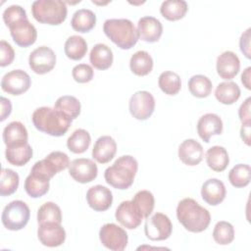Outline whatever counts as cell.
Instances as JSON below:
<instances>
[{
	"mask_svg": "<svg viewBox=\"0 0 251 251\" xmlns=\"http://www.w3.org/2000/svg\"><path fill=\"white\" fill-rule=\"evenodd\" d=\"M116 220L125 227L134 229L138 227L144 219L140 211L131 200L123 201L118 206L115 213Z\"/></svg>",
	"mask_w": 251,
	"mask_h": 251,
	"instance_id": "obj_16",
	"label": "cell"
},
{
	"mask_svg": "<svg viewBox=\"0 0 251 251\" xmlns=\"http://www.w3.org/2000/svg\"><path fill=\"white\" fill-rule=\"evenodd\" d=\"M114 60V55L112 49L104 44V43H97L95 44L89 54V61L91 65L97 70H107L109 69Z\"/></svg>",
	"mask_w": 251,
	"mask_h": 251,
	"instance_id": "obj_26",
	"label": "cell"
},
{
	"mask_svg": "<svg viewBox=\"0 0 251 251\" xmlns=\"http://www.w3.org/2000/svg\"><path fill=\"white\" fill-rule=\"evenodd\" d=\"M250 73H251V67H248L243 71V73L241 75V82L245 86V88L248 90L251 89V83H250L251 75H250Z\"/></svg>",
	"mask_w": 251,
	"mask_h": 251,
	"instance_id": "obj_50",
	"label": "cell"
},
{
	"mask_svg": "<svg viewBox=\"0 0 251 251\" xmlns=\"http://www.w3.org/2000/svg\"><path fill=\"white\" fill-rule=\"evenodd\" d=\"M187 3L183 0H167L160 7L161 15L171 22L182 19L187 13Z\"/></svg>",
	"mask_w": 251,
	"mask_h": 251,
	"instance_id": "obj_31",
	"label": "cell"
},
{
	"mask_svg": "<svg viewBox=\"0 0 251 251\" xmlns=\"http://www.w3.org/2000/svg\"><path fill=\"white\" fill-rule=\"evenodd\" d=\"M86 201L88 206L94 211L104 212L112 206L113 194L106 186L97 184L87 190Z\"/></svg>",
	"mask_w": 251,
	"mask_h": 251,
	"instance_id": "obj_17",
	"label": "cell"
},
{
	"mask_svg": "<svg viewBox=\"0 0 251 251\" xmlns=\"http://www.w3.org/2000/svg\"><path fill=\"white\" fill-rule=\"evenodd\" d=\"M137 209L140 211L144 219H147L153 212L155 206V199L149 190H140L135 193L131 200Z\"/></svg>",
	"mask_w": 251,
	"mask_h": 251,
	"instance_id": "obj_41",
	"label": "cell"
},
{
	"mask_svg": "<svg viewBox=\"0 0 251 251\" xmlns=\"http://www.w3.org/2000/svg\"><path fill=\"white\" fill-rule=\"evenodd\" d=\"M228 180L236 188L245 187L251 180V168L247 164H237L228 173Z\"/></svg>",
	"mask_w": 251,
	"mask_h": 251,
	"instance_id": "obj_38",
	"label": "cell"
},
{
	"mask_svg": "<svg viewBox=\"0 0 251 251\" xmlns=\"http://www.w3.org/2000/svg\"><path fill=\"white\" fill-rule=\"evenodd\" d=\"M206 162L212 171L218 173L223 172L229 163L228 153L223 146H212L206 152Z\"/></svg>",
	"mask_w": 251,
	"mask_h": 251,
	"instance_id": "obj_27",
	"label": "cell"
},
{
	"mask_svg": "<svg viewBox=\"0 0 251 251\" xmlns=\"http://www.w3.org/2000/svg\"><path fill=\"white\" fill-rule=\"evenodd\" d=\"M54 108L63 112L72 120H75L80 114L81 105L76 97L72 95H64L56 100Z\"/></svg>",
	"mask_w": 251,
	"mask_h": 251,
	"instance_id": "obj_37",
	"label": "cell"
},
{
	"mask_svg": "<svg viewBox=\"0 0 251 251\" xmlns=\"http://www.w3.org/2000/svg\"><path fill=\"white\" fill-rule=\"evenodd\" d=\"M117 153V143L115 139L109 135L100 136L92 149V158L100 163H109Z\"/></svg>",
	"mask_w": 251,
	"mask_h": 251,
	"instance_id": "obj_23",
	"label": "cell"
},
{
	"mask_svg": "<svg viewBox=\"0 0 251 251\" xmlns=\"http://www.w3.org/2000/svg\"><path fill=\"white\" fill-rule=\"evenodd\" d=\"M73 78L78 83H86L92 80L94 76V71L91 66L87 64H78L73 68Z\"/></svg>",
	"mask_w": 251,
	"mask_h": 251,
	"instance_id": "obj_43",
	"label": "cell"
},
{
	"mask_svg": "<svg viewBox=\"0 0 251 251\" xmlns=\"http://www.w3.org/2000/svg\"><path fill=\"white\" fill-rule=\"evenodd\" d=\"M204 157L202 145L195 139H185L178 146V158L186 166L198 165Z\"/></svg>",
	"mask_w": 251,
	"mask_h": 251,
	"instance_id": "obj_21",
	"label": "cell"
},
{
	"mask_svg": "<svg viewBox=\"0 0 251 251\" xmlns=\"http://www.w3.org/2000/svg\"><path fill=\"white\" fill-rule=\"evenodd\" d=\"M50 179L36 172H31L25 180V190L31 198H39L49 190Z\"/></svg>",
	"mask_w": 251,
	"mask_h": 251,
	"instance_id": "obj_25",
	"label": "cell"
},
{
	"mask_svg": "<svg viewBox=\"0 0 251 251\" xmlns=\"http://www.w3.org/2000/svg\"><path fill=\"white\" fill-rule=\"evenodd\" d=\"M31 14L40 24L58 25L65 22L68 9L61 0H36L31 5Z\"/></svg>",
	"mask_w": 251,
	"mask_h": 251,
	"instance_id": "obj_5",
	"label": "cell"
},
{
	"mask_svg": "<svg viewBox=\"0 0 251 251\" xmlns=\"http://www.w3.org/2000/svg\"><path fill=\"white\" fill-rule=\"evenodd\" d=\"M64 50L69 59L78 61L86 55L87 43L83 37L79 35H72L66 40Z\"/></svg>",
	"mask_w": 251,
	"mask_h": 251,
	"instance_id": "obj_33",
	"label": "cell"
},
{
	"mask_svg": "<svg viewBox=\"0 0 251 251\" xmlns=\"http://www.w3.org/2000/svg\"><path fill=\"white\" fill-rule=\"evenodd\" d=\"M91 142L90 134L83 128L75 129L67 140L68 149L75 154L84 153Z\"/></svg>",
	"mask_w": 251,
	"mask_h": 251,
	"instance_id": "obj_34",
	"label": "cell"
},
{
	"mask_svg": "<svg viewBox=\"0 0 251 251\" xmlns=\"http://www.w3.org/2000/svg\"><path fill=\"white\" fill-rule=\"evenodd\" d=\"M213 238L220 245H228L234 239L233 226L226 221H220L215 225Z\"/></svg>",
	"mask_w": 251,
	"mask_h": 251,
	"instance_id": "obj_42",
	"label": "cell"
},
{
	"mask_svg": "<svg viewBox=\"0 0 251 251\" xmlns=\"http://www.w3.org/2000/svg\"><path fill=\"white\" fill-rule=\"evenodd\" d=\"M19 175L11 169L2 168L0 178V194L1 196H9L15 193L19 187Z\"/></svg>",
	"mask_w": 251,
	"mask_h": 251,
	"instance_id": "obj_40",
	"label": "cell"
},
{
	"mask_svg": "<svg viewBox=\"0 0 251 251\" xmlns=\"http://www.w3.org/2000/svg\"><path fill=\"white\" fill-rule=\"evenodd\" d=\"M69 156L62 151H53L43 160L37 161L31 168V172L41 174L51 179L56 174L66 170L70 166Z\"/></svg>",
	"mask_w": 251,
	"mask_h": 251,
	"instance_id": "obj_7",
	"label": "cell"
},
{
	"mask_svg": "<svg viewBox=\"0 0 251 251\" xmlns=\"http://www.w3.org/2000/svg\"><path fill=\"white\" fill-rule=\"evenodd\" d=\"M56 60V54L51 48L39 46L29 54L28 65L35 74L44 75L54 69Z\"/></svg>",
	"mask_w": 251,
	"mask_h": 251,
	"instance_id": "obj_12",
	"label": "cell"
},
{
	"mask_svg": "<svg viewBox=\"0 0 251 251\" xmlns=\"http://www.w3.org/2000/svg\"><path fill=\"white\" fill-rule=\"evenodd\" d=\"M32 148L27 143L20 146L6 147L5 156L6 160L13 166L22 167L25 165L32 157Z\"/></svg>",
	"mask_w": 251,
	"mask_h": 251,
	"instance_id": "obj_32",
	"label": "cell"
},
{
	"mask_svg": "<svg viewBox=\"0 0 251 251\" xmlns=\"http://www.w3.org/2000/svg\"><path fill=\"white\" fill-rule=\"evenodd\" d=\"M105 35L124 50L132 48L138 41V32L131 21L127 19H109L103 25Z\"/></svg>",
	"mask_w": 251,
	"mask_h": 251,
	"instance_id": "obj_4",
	"label": "cell"
},
{
	"mask_svg": "<svg viewBox=\"0 0 251 251\" xmlns=\"http://www.w3.org/2000/svg\"><path fill=\"white\" fill-rule=\"evenodd\" d=\"M31 85V79L23 70H13L5 74L1 79V88L11 95H21L26 92Z\"/></svg>",
	"mask_w": 251,
	"mask_h": 251,
	"instance_id": "obj_13",
	"label": "cell"
},
{
	"mask_svg": "<svg viewBox=\"0 0 251 251\" xmlns=\"http://www.w3.org/2000/svg\"><path fill=\"white\" fill-rule=\"evenodd\" d=\"M250 129H251V122L243 123L240 128V137L246 145H250Z\"/></svg>",
	"mask_w": 251,
	"mask_h": 251,
	"instance_id": "obj_49",
	"label": "cell"
},
{
	"mask_svg": "<svg viewBox=\"0 0 251 251\" xmlns=\"http://www.w3.org/2000/svg\"><path fill=\"white\" fill-rule=\"evenodd\" d=\"M137 169L138 163L136 159L130 155H124L105 170L104 177L106 182L114 188L127 189L134 181Z\"/></svg>",
	"mask_w": 251,
	"mask_h": 251,
	"instance_id": "obj_3",
	"label": "cell"
},
{
	"mask_svg": "<svg viewBox=\"0 0 251 251\" xmlns=\"http://www.w3.org/2000/svg\"><path fill=\"white\" fill-rule=\"evenodd\" d=\"M38 225L44 223L62 224V212L60 207L54 202H46L42 204L37 211Z\"/></svg>",
	"mask_w": 251,
	"mask_h": 251,
	"instance_id": "obj_39",
	"label": "cell"
},
{
	"mask_svg": "<svg viewBox=\"0 0 251 251\" xmlns=\"http://www.w3.org/2000/svg\"><path fill=\"white\" fill-rule=\"evenodd\" d=\"M223 121L217 114L208 113L200 117L197 122V133L206 143L213 135H220L223 132Z\"/></svg>",
	"mask_w": 251,
	"mask_h": 251,
	"instance_id": "obj_18",
	"label": "cell"
},
{
	"mask_svg": "<svg viewBox=\"0 0 251 251\" xmlns=\"http://www.w3.org/2000/svg\"><path fill=\"white\" fill-rule=\"evenodd\" d=\"M250 31L251 28H247L240 36L239 39V47H240V51L243 53V55L247 58L250 59Z\"/></svg>",
	"mask_w": 251,
	"mask_h": 251,
	"instance_id": "obj_46",
	"label": "cell"
},
{
	"mask_svg": "<svg viewBox=\"0 0 251 251\" xmlns=\"http://www.w3.org/2000/svg\"><path fill=\"white\" fill-rule=\"evenodd\" d=\"M216 69L221 78L230 80L240 70L239 58L232 51H225L217 58Z\"/></svg>",
	"mask_w": 251,
	"mask_h": 251,
	"instance_id": "obj_19",
	"label": "cell"
},
{
	"mask_svg": "<svg viewBox=\"0 0 251 251\" xmlns=\"http://www.w3.org/2000/svg\"><path fill=\"white\" fill-rule=\"evenodd\" d=\"M28 134L25 126L19 121L9 123L3 130V141L6 147L20 146L27 143Z\"/></svg>",
	"mask_w": 251,
	"mask_h": 251,
	"instance_id": "obj_24",
	"label": "cell"
},
{
	"mask_svg": "<svg viewBox=\"0 0 251 251\" xmlns=\"http://www.w3.org/2000/svg\"><path fill=\"white\" fill-rule=\"evenodd\" d=\"M70 176L79 183H88L94 180L98 174V168L94 161L87 158L75 159L69 166Z\"/></svg>",
	"mask_w": 251,
	"mask_h": 251,
	"instance_id": "obj_14",
	"label": "cell"
},
{
	"mask_svg": "<svg viewBox=\"0 0 251 251\" xmlns=\"http://www.w3.org/2000/svg\"><path fill=\"white\" fill-rule=\"evenodd\" d=\"M138 37L145 42L153 43L160 39L163 33V25L161 22L150 16L142 17L137 23Z\"/></svg>",
	"mask_w": 251,
	"mask_h": 251,
	"instance_id": "obj_20",
	"label": "cell"
},
{
	"mask_svg": "<svg viewBox=\"0 0 251 251\" xmlns=\"http://www.w3.org/2000/svg\"><path fill=\"white\" fill-rule=\"evenodd\" d=\"M250 101L251 98L248 97L245 101L240 105L238 110V116L241 123H249L251 122V115H250Z\"/></svg>",
	"mask_w": 251,
	"mask_h": 251,
	"instance_id": "obj_47",
	"label": "cell"
},
{
	"mask_svg": "<svg viewBox=\"0 0 251 251\" xmlns=\"http://www.w3.org/2000/svg\"><path fill=\"white\" fill-rule=\"evenodd\" d=\"M31 120L37 130L56 137L63 136L73 122L63 112L50 107H40L34 110Z\"/></svg>",
	"mask_w": 251,
	"mask_h": 251,
	"instance_id": "obj_1",
	"label": "cell"
},
{
	"mask_svg": "<svg viewBox=\"0 0 251 251\" xmlns=\"http://www.w3.org/2000/svg\"><path fill=\"white\" fill-rule=\"evenodd\" d=\"M96 25V15L88 9H79L73 15L71 25L72 27L81 33L90 31Z\"/></svg>",
	"mask_w": 251,
	"mask_h": 251,
	"instance_id": "obj_28",
	"label": "cell"
},
{
	"mask_svg": "<svg viewBox=\"0 0 251 251\" xmlns=\"http://www.w3.org/2000/svg\"><path fill=\"white\" fill-rule=\"evenodd\" d=\"M99 239L103 246L113 251L125 250L128 242L126 231L113 223L102 226L99 230Z\"/></svg>",
	"mask_w": 251,
	"mask_h": 251,
	"instance_id": "obj_9",
	"label": "cell"
},
{
	"mask_svg": "<svg viewBox=\"0 0 251 251\" xmlns=\"http://www.w3.org/2000/svg\"><path fill=\"white\" fill-rule=\"evenodd\" d=\"M12 112V104L11 101L3 96H1V116L0 121L3 122L6 118L10 116Z\"/></svg>",
	"mask_w": 251,
	"mask_h": 251,
	"instance_id": "obj_48",
	"label": "cell"
},
{
	"mask_svg": "<svg viewBox=\"0 0 251 251\" xmlns=\"http://www.w3.org/2000/svg\"><path fill=\"white\" fill-rule=\"evenodd\" d=\"M129 68L130 71L138 76L147 75L153 69V59L148 52L143 50L137 51L129 60Z\"/></svg>",
	"mask_w": 251,
	"mask_h": 251,
	"instance_id": "obj_30",
	"label": "cell"
},
{
	"mask_svg": "<svg viewBox=\"0 0 251 251\" xmlns=\"http://www.w3.org/2000/svg\"><path fill=\"white\" fill-rule=\"evenodd\" d=\"M15 59V51L13 47L5 40L0 41V66H9Z\"/></svg>",
	"mask_w": 251,
	"mask_h": 251,
	"instance_id": "obj_45",
	"label": "cell"
},
{
	"mask_svg": "<svg viewBox=\"0 0 251 251\" xmlns=\"http://www.w3.org/2000/svg\"><path fill=\"white\" fill-rule=\"evenodd\" d=\"M176 218L183 227L190 232L204 231L211 222L209 211L192 198H184L178 202Z\"/></svg>",
	"mask_w": 251,
	"mask_h": 251,
	"instance_id": "obj_2",
	"label": "cell"
},
{
	"mask_svg": "<svg viewBox=\"0 0 251 251\" xmlns=\"http://www.w3.org/2000/svg\"><path fill=\"white\" fill-rule=\"evenodd\" d=\"M158 85L165 94L176 95L181 88V80L176 73L166 71L159 75Z\"/></svg>",
	"mask_w": 251,
	"mask_h": 251,
	"instance_id": "obj_36",
	"label": "cell"
},
{
	"mask_svg": "<svg viewBox=\"0 0 251 251\" xmlns=\"http://www.w3.org/2000/svg\"><path fill=\"white\" fill-rule=\"evenodd\" d=\"M173 231V225L170 218L163 213H155L148 217L144 225V232L148 239L161 241L168 239Z\"/></svg>",
	"mask_w": 251,
	"mask_h": 251,
	"instance_id": "obj_8",
	"label": "cell"
},
{
	"mask_svg": "<svg viewBox=\"0 0 251 251\" xmlns=\"http://www.w3.org/2000/svg\"><path fill=\"white\" fill-rule=\"evenodd\" d=\"M213 84L210 78L203 75H195L188 80L189 92L197 98L208 97L212 92Z\"/></svg>",
	"mask_w": 251,
	"mask_h": 251,
	"instance_id": "obj_35",
	"label": "cell"
},
{
	"mask_svg": "<svg viewBox=\"0 0 251 251\" xmlns=\"http://www.w3.org/2000/svg\"><path fill=\"white\" fill-rule=\"evenodd\" d=\"M226 195V186L224 182L218 178H209L202 184V199L211 206H217L222 203L225 200Z\"/></svg>",
	"mask_w": 251,
	"mask_h": 251,
	"instance_id": "obj_22",
	"label": "cell"
},
{
	"mask_svg": "<svg viewBox=\"0 0 251 251\" xmlns=\"http://www.w3.org/2000/svg\"><path fill=\"white\" fill-rule=\"evenodd\" d=\"M14 42L20 47H28L35 43L37 31L27 17L19 19L7 25Z\"/></svg>",
	"mask_w": 251,
	"mask_h": 251,
	"instance_id": "obj_10",
	"label": "cell"
},
{
	"mask_svg": "<svg viewBox=\"0 0 251 251\" xmlns=\"http://www.w3.org/2000/svg\"><path fill=\"white\" fill-rule=\"evenodd\" d=\"M30 211L28 206L22 200H15L5 206L1 221L9 230H20L24 228L29 220Z\"/></svg>",
	"mask_w": 251,
	"mask_h": 251,
	"instance_id": "obj_6",
	"label": "cell"
},
{
	"mask_svg": "<svg viewBox=\"0 0 251 251\" xmlns=\"http://www.w3.org/2000/svg\"><path fill=\"white\" fill-rule=\"evenodd\" d=\"M216 99L224 105H231L240 97V88L233 81H223L215 90Z\"/></svg>",
	"mask_w": 251,
	"mask_h": 251,
	"instance_id": "obj_29",
	"label": "cell"
},
{
	"mask_svg": "<svg viewBox=\"0 0 251 251\" xmlns=\"http://www.w3.org/2000/svg\"><path fill=\"white\" fill-rule=\"evenodd\" d=\"M37 237L40 243L47 247H57L66 240V231L61 224L44 223L38 225Z\"/></svg>",
	"mask_w": 251,
	"mask_h": 251,
	"instance_id": "obj_15",
	"label": "cell"
},
{
	"mask_svg": "<svg viewBox=\"0 0 251 251\" xmlns=\"http://www.w3.org/2000/svg\"><path fill=\"white\" fill-rule=\"evenodd\" d=\"M128 109L133 118L139 121H145L152 116L155 110V99L146 90L137 91L131 95Z\"/></svg>",
	"mask_w": 251,
	"mask_h": 251,
	"instance_id": "obj_11",
	"label": "cell"
},
{
	"mask_svg": "<svg viewBox=\"0 0 251 251\" xmlns=\"http://www.w3.org/2000/svg\"><path fill=\"white\" fill-rule=\"evenodd\" d=\"M2 17L5 25H8L13 22L22 18H25L27 16L25 10L23 7L19 5H11L4 10Z\"/></svg>",
	"mask_w": 251,
	"mask_h": 251,
	"instance_id": "obj_44",
	"label": "cell"
}]
</instances>
